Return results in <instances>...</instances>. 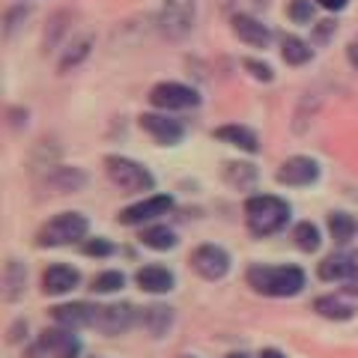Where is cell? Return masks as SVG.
<instances>
[{"label":"cell","mask_w":358,"mask_h":358,"mask_svg":"<svg viewBox=\"0 0 358 358\" xmlns=\"http://www.w3.org/2000/svg\"><path fill=\"white\" fill-rule=\"evenodd\" d=\"M245 281L254 293L268 296V299H293L299 296L308 284L305 268L299 266H263L254 263L248 272H245Z\"/></svg>","instance_id":"cell-1"},{"label":"cell","mask_w":358,"mask_h":358,"mask_svg":"<svg viewBox=\"0 0 358 358\" xmlns=\"http://www.w3.org/2000/svg\"><path fill=\"white\" fill-rule=\"evenodd\" d=\"M289 221V203L275 194H254L245 200V224H248L251 236H275L281 233Z\"/></svg>","instance_id":"cell-2"},{"label":"cell","mask_w":358,"mask_h":358,"mask_svg":"<svg viewBox=\"0 0 358 358\" xmlns=\"http://www.w3.org/2000/svg\"><path fill=\"white\" fill-rule=\"evenodd\" d=\"M90 230V221L81 212H60L51 221H45L39 233H36V245L39 248H63V245L81 242Z\"/></svg>","instance_id":"cell-3"},{"label":"cell","mask_w":358,"mask_h":358,"mask_svg":"<svg viewBox=\"0 0 358 358\" xmlns=\"http://www.w3.org/2000/svg\"><path fill=\"white\" fill-rule=\"evenodd\" d=\"M105 173L110 182L126 194H143V192H152L155 188V176L134 159H126V155H108Z\"/></svg>","instance_id":"cell-4"},{"label":"cell","mask_w":358,"mask_h":358,"mask_svg":"<svg viewBox=\"0 0 358 358\" xmlns=\"http://www.w3.org/2000/svg\"><path fill=\"white\" fill-rule=\"evenodd\" d=\"M197 18V0H164L159 13V30L167 39H185Z\"/></svg>","instance_id":"cell-5"},{"label":"cell","mask_w":358,"mask_h":358,"mask_svg":"<svg viewBox=\"0 0 358 358\" xmlns=\"http://www.w3.org/2000/svg\"><path fill=\"white\" fill-rule=\"evenodd\" d=\"M30 358H78L81 355V341L69 329H45L39 341L27 350Z\"/></svg>","instance_id":"cell-6"},{"label":"cell","mask_w":358,"mask_h":358,"mask_svg":"<svg viewBox=\"0 0 358 358\" xmlns=\"http://www.w3.org/2000/svg\"><path fill=\"white\" fill-rule=\"evenodd\" d=\"M150 102L152 108L159 110H188V108H197L200 105V93L194 87H185L179 81H162L150 90Z\"/></svg>","instance_id":"cell-7"},{"label":"cell","mask_w":358,"mask_h":358,"mask_svg":"<svg viewBox=\"0 0 358 358\" xmlns=\"http://www.w3.org/2000/svg\"><path fill=\"white\" fill-rule=\"evenodd\" d=\"M230 254L227 248H221V245H200V248L192 251V268L200 275V278H206V281H221L224 275L230 272Z\"/></svg>","instance_id":"cell-8"},{"label":"cell","mask_w":358,"mask_h":358,"mask_svg":"<svg viewBox=\"0 0 358 358\" xmlns=\"http://www.w3.org/2000/svg\"><path fill=\"white\" fill-rule=\"evenodd\" d=\"M171 209H173V197L171 194H147L143 200H138V203L122 209L117 215V221L126 224V227H138V224H147L152 218L167 215Z\"/></svg>","instance_id":"cell-9"},{"label":"cell","mask_w":358,"mask_h":358,"mask_svg":"<svg viewBox=\"0 0 358 358\" xmlns=\"http://www.w3.org/2000/svg\"><path fill=\"white\" fill-rule=\"evenodd\" d=\"M96 317H99V305H90V301H66V305L51 308V320L69 331L96 329Z\"/></svg>","instance_id":"cell-10"},{"label":"cell","mask_w":358,"mask_h":358,"mask_svg":"<svg viewBox=\"0 0 358 358\" xmlns=\"http://www.w3.org/2000/svg\"><path fill=\"white\" fill-rule=\"evenodd\" d=\"M134 322H138V308L129 305V301H120V305L99 308L96 329L102 334H108V338H117V334H126Z\"/></svg>","instance_id":"cell-11"},{"label":"cell","mask_w":358,"mask_h":358,"mask_svg":"<svg viewBox=\"0 0 358 358\" xmlns=\"http://www.w3.org/2000/svg\"><path fill=\"white\" fill-rule=\"evenodd\" d=\"M317 275L326 284H350L352 278H358V257L350 251H334L317 266Z\"/></svg>","instance_id":"cell-12"},{"label":"cell","mask_w":358,"mask_h":358,"mask_svg":"<svg viewBox=\"0 0 358 358\" xmlns=\"http://www.w3.org/2000/svg\"><path fill=\"white\" fill-rule=\"evenodd\" d=\"M141 129L147 131L155 143H162V147H176V143L185 138V126L167 114H143Z\"/></svg>","instance_id":"cell-13"},{"label":"cell","mask_w":358,"mask_h":358,"mask_svg":"<svg viewBox=\"0 0 358 358\" xmlns=\"http://www.w3.org/2000/svg\"><path fill=\"white\" fill-rule=\"evenodd\" d=\"M275 179L281 185H293V188L310 185L320 179V164L313 159H308V155H293V159H287L281 167H278Z\"/></svg>","instance_id":"cell-14"},{"label":"cell","mask_w":358,"mask_h":358,"mask_svg":"<svg viewBox=\"0 0 358 358\" xmlns=\"http://www.w3.org/2000/svg\"><path fill=\"white\" fill-rule=\"evenodd\" d=\"M81 284V272L69 263H54L42 272V293L45 296H66Z\"/></svg>","instance_id":"cell-15"},{"label":"cell","mask_w":358,"mask_h":358,"mask_svg":"<svg viewBox=\"0 0 358 358\" xmlns=\"http://www.w3.org/2000/svg\"><path fill=\"white\" fill-rule=\"evenodd\" d=\"M134 284H138L143 293L162 296V293H171V289L176 287V275L167 266L150 263V266H141L138 272H134Z\"/></svg>","instance_id":"cell-16"},{"label":"cell","mask_w":358,"mask_h":358,"mask_svg":"<svg viewBox=\"0 0 358 358\" xmlns=\"http://www.w3.org/2000/svg\"><path fill=\"white\" fill-rule=\"evenodd\" d=\"M233 33L251 48H266L272 42V30L263 21H257L254 15H233Z\"/></svg>","instance_id":"cell-17"},{"label":"cell","mask_w":358,"mask_h":358,"mask_svg":"<svg viewBox=\"0 0 358 358\" xmlns=\"http://www.w3.org/2000/svg\"><path fill=\"white\" fill-rule=\"evenodd\" d=\"M45 182H48V188H54L57 194H75L87 185V173L81 167H54V171L45 176Z\"/></svg>","instance_id":"cell-18"},{"label":"cell","mask_w":358,"mask_h":358,"mask_svg":"<svg viewBox=\"0 0 358 358\" xmlns=\"http://www.w3.org/2000/svg\"><path fill=\"white\" fill-rule=\"evenodd\" d=\"M215 138L221 143H230V147H239L245 152H260V138H257V131L248 126H239V122L215 129Z\"/></svg>","instance_id":"cell-19"},{"label":"cell","mask_w":358,"mask_h":358,"mask_svg":"<svg viewBox=\"0 0 358 358\" xmlns=\"http://www.w3.org/2000/svg\"><path fill=\"white\" fill-rule=\"evenodd\" d=\"M141 322H143V329H147L152 338H164V334L171 331V326H173V308H167V305L143 308Z\"/></svg>","instance_id":"cell-20"},{"label":"cell","mask_w":358,"mask_h":358,"mask_svg":"<svg viewBox=\"0 0 358 358\" xmlns=\"http://www.w3.org/2000/svg\"><path fill=\"white\" fill-rule=\"evenodd\" d=\"M27 289V268L18 260H6L3 266V296L6 301H18Z\"/></svg>","instance_id":"cell-21"},{"label":"cell","mask_w":358,"mask_h":358,"mask_svg":"<svg viewBox=\"0 0 358 358\" xmlns=\"http://www.w3.org/2000/svg\"><path fill=\"white\" fill-rule=\"evenodd\" d=\"M313 310L326 320H334V322H346V320L355 317V305H350V301L341 299V296H320L313 301Z\"/></svg>","instance_id":"cell-22"},{"label":"cell","mask_w":358,"mask_h":358,"mask_svg":"<svg viewBox=\"0 0 358 358\" xmlns=\"http://www.w3.org/2000/svg\"><path fill=\"white\" fill-rule=\"evenodd\" d=\"M176 233L171 227H164V224H152V227H143L141 230V245H147L152 251H171L176 248Z\"/></svg>","instance_id":"cell-23"},{"label":"cell","mask_w":358,"mask_h":358,"mask_svg":"<svg viewBox=\"0 0 358 358\" xmlns=\"http://www.w3.org/2000/svg\"><path fill=\"white\" fill-rule=\"evenodd\" d=\"M224 179L233 188H254L257 182V167L248 162H227L224 164Z\"/></svg>","instance_id":"cell-24"},{"label":"cell","mask_w":358,"mask_h":358,"mask_svg":"<svg viewBox=\"0 0 358 358\" xmlns=\"http://www.w3.org/2000/svg\"><path fill=\"white\" fill-rule=\"evenodd\" d=\"M281 57L289 66H305L313 57V48L305 39H299V36H284L281 39Z\"/></svg>","instance_id":"cell-25"},{"label":"cell","mask_w":358,"mask_h":358,"mask_svg":"<svg viewBox=\"0 0 358 358\" xmlns=\"http://www.w3.org/2000/svg\"><path fill=\"white\" fill-rule=\"evenodd\" d=\"M355 230H358V224H355V218L350 215V212H331L329 215V233L338 245L350 242L355 236Z\"/></svg>","instance_id":"cell-26"},{"label":"cell","mask_w":358,"mask_h":358,"mask_svg":"<svg viewBox=\"0 0 358 358\" xmlns=\"http://www.w3.org/2000/svg\"><path fill=\"white\" fill-rule=\"evenodd\" d=\"M90 51H93V36H81L78 42H72L69 48H66V54L60 57V72H69V69H75V66H81L90 57Z\"/></svg>","instance_id":"cell-27"},{"label":"cell","mask_w":358,"mask_h":358,"mask_svg":"<svg viewBox=\"0 0 358 358\" xmlns=\"http://www.w3.org/2000/svg\"><path fill=\"white\" fill-rule=\"evenodd\" d=\"M293 239H296V245H299V251H305V254L320 251V242H322L320 227H317L313 221H301V224H296Z\"/></svg>","instance_id":"cell-28"},{"label":"cell","mask_w":358,"mask_h":358,"mask_svg":"<svg viewBox=\"0 0 358 358\" xmlns=\"http://www.w3.org/2000/svg\"><path fill=\"white\" fill-rule=\"evenodd\" d=\"M122 287H126V275L117 272V268H108V272H99L93 278V287L90 289L99 296H108V293H120Z\"/></svg>","instance_id":"cell-29"},{"label":"cell","mask_w":358,"mask_h":358,"mask_svg":"<svg viewBox=\"0 0 358 358\" xmlns=\"http://www.w3.org/2000/svg\"><path fill=\"white\" fill-rule=\"evenodd\" d=\"M287 15L296 21V24H310L313 21V3L310 0H293V3L287 6Z\"/></svg>","instance_id":"cell-30"},{"label":"cell","mask_w":358,"mask_h":358,"mask_svg":"<svg viewBox=\"0 0 358 358\" xmlns=\"http://www.w3.org/2000/svg\"><path fill=\"white\" fill-rule=\"evenodd\" d=\"M117 248H114V242L105 239V236H96V239H87L84 242V254L87 257H110Z\"/></svg>","instance_id":"cell-31"},{"label":"cell","mask_w":358,"mask_h":358,"mask_svg":"<svg viewBox=\"0 0 358 358\" xmlns=\"http://www.w3.org/2000/svg\"><path fill=\"white\" fill-rule=\"evenodd\" d=\"M242 66H245V69H248L251 72V78H257V81H272V78H275V72H272V66H266V63H260V60H242Z\"/></svg>","instance_id":"cell-32"},{"label":"cell","mask_w":358,"mask_h":358,"mask_svg":"<svg viewBox=\"0 0 358 358\" xmlns=\"http://www.w3.org/2000/svg\"><path fill=\"white\" fill-rule=\"evenodd\" d=\"M18 18H27V6H15L13 13L6 15V33H13L18 27Z\"/></svg>","instance_id":"cell-33"},{"label":"cell","mask_w":358,"mask_h":358,"mask_svg":"<svg viewBox=\"0 0 358 358\" xmlns=\"http://www.w3.org/2000/svg\"><path fill=\"white\" fill-rule=\"evenodd\" d=\"M317 3H320L322 9H329V13H341V9H346V3H350V0H317Z\"/></svg>","instance_id":"cell-34"},{"label":"cell","mask_w":358,"mask_h":358,"mask_svg":"<svg viewBox=\"0 0 358 358\" xmlns=\"http://www.w3.org/2000/svg\"><path fill=\"white\" fill-rule=\"evenodd\" d=\"M21 331L27 334V322H24V320H18L15 326L9 329V343H18V341H21Z\"/></svg>","instance_id":"cell-35"},{"label":"cell","mask_w":358,"mask_h":358,"mask_svg":"<svg viewBox=\"0 0 358 358\" xmlns=\"http://www.w3.org/2000/svg\"><path fill=\"white\" fill-rule=\"evenodd\" d=\"M346 57H350V63L358 69V39H355V42H350V48H346Z\"/></svg>","instance_id":"cell-36"},{"label":"cell","mask_w":358,"mask_h":358,"mask_svg":"<svg viewBox=\"0 0 358 358\" xmlns=\"http://www.w3.org/2000/svg\"><path fill=\"white\" fill-rule=\"evenodd\" d=\"M257 358H287V355H284L281 350H275V346H266V350L257 355Z\"/></svg>","instance_id":"cell-37"},{"label":"cell","mask_w":358,"mask_h":358,"mask_svg":"<svg viewBox=\"0 0 358 358\" xmlns=\"http://www.w3.org/2000/svg\"><path fill=\"white\" fill-rule=\"evenodd\" d=\"M224 358H251L248 352H230V355H224Z\"/></svg>","instance_id":"cell-38"},{"label":"cell","mask_w":358,"mask_h":358,"mask_svg":"<svg viewBox=\"0 0 358 358\" xmlns=\"http://www.w3.org/2000/svg\"><path fill=\"white\" fill-rule=\"evenodd\" d=\"M185 358H194V355H185Z\"/></svg>","instance_id":"cell-39"}]
</instances>
